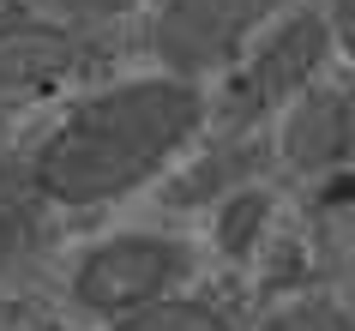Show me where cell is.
Instances as JSON below:
<instances>
[{
  "label": "cell",
  "instance_id": "52a82bcc",
  "mask_svg": "<svg viewBox=\"0 0 355 331\" xmlns=\"http://www.w3.org/2000/svg\"><path fill=\"white\" fill-rule=\"evenodd\" d=\"M265 223H271V199H265V193H253V187L229 193V211H223V223H217L223 253H253V241H259Z\"/></svg>",
  "mask_w": 355,
  "mask_h": 331
},
{
  "label": "cell",
  "instance_id": "7a4b0ae2",
  "mask_svg": "<svg viewBox=\"0 0 355 331\" xmlns=\"http://www.w3.org/2000/svg\"><path fill=\"white\" fill-rule=\"evenodd\" d=\"M277 0H163L150 19V49L163 60V78L193 85L217 73L247 49V37L271 19Z\"/></svg>",
  "mask_w": 355,
  "mask_h": 331
},
{
  "label": "cell",
  "instance_id": "9c48e42d",
  "mask_svg": "<svg viewBox=\"0 0 355 331\" xmlns=\"http://www.w3.org/2000/svg\"><path fill=\"white\" fill-rule=\"evenodd\" d=\"M60 19H73V24H96V19H114V12H127L132 0H49Z\"/></svg>",
  "mask_w": 355,
  "mask_h": 331
},
{
  "label": "cell",
  "instance_id": "277c9868",
  "mask_svg": "<svg viewBox=\"0 0 355 331\" xmlns=\"http://www.w3.org/2000/svg\"><path fill=\"white\" fill-rule=\"evenodd\" d=\"M325 55H331V31H325V19H313V12L283 19V31H271L265 49L253 55V67H247V109L301 96V91H307V78L325 67Z\"/></svg>",
  "mask_w": 355,
  "mask_h": 331
},
{
  "label": "cell",
  "instance_id": "ba28073f",
  "mask_svg": "<svg viewBox=\"0 0 355 331\" xmlns=\"http://www.w3.org/2000/svg\"><path fill=\"white\" fill-rule=\"evenodd\" d=\"M259 331H349V313H343V301L313 295V301H295V307L271 313Z\"/></svg>",
  "mask_w": 355,
  "mask_h": 331
},
{
  "label": "cell",
  "instance_id": "5b68a950",
  "mask_svg": "<svg viewBox=\"0 0 355 331\" xmlns=\"http://www.w3.org/2000/svg\"><path fill=\"white\" fill-rule=\"evenodd\" d=\"M283 157L295 169H337L349 157V91H307L283 121Z\"/></svg>",
  "mask_w": 355,
  "mask_h": 331
},
{
  "label": "cell",
  "instance_id": "3957f363",
  "mask_svg": "<svg viewBox=\"0 0 355 331\" xmlns=\"http://www.w3.org/2000/svg\"><path fill=\"white\" fill-rule=\"evenodd\" d=\"M181 277H187V247L181 241H168V235H114V241H103V247H91V253L78 259L73 295L91 313L127 319V313L163 301Z\"/></svg>",
  "mask_w": 355,
  "mask_h": 331
},
{
  "label": "cell",
  "instance_id": "6da1fadb",
  "mask_svg": "<svg viewBox=\"0 0 355 331\" xmlns=\"http://www.w3.org/2000/svg\"><path fill=\"white\" fill-rule=\"evenodd\" d=\"M199 127V91L181 78H127L85 96L37 151V193L55 205H103L150 181Z\"/></svg>",
  "mask_w": 355,
  "mask_h": 331
},
{
  "label": "cell",
  "instance_id": "8992f818",
  "mask_svg": "<svg viewBox=\"0 0 355 331\" xmlns=\"http://www.w3.org/2000/svg\"><path fill=\"white\" fill-rule=\"evenodd\" d=\"M114 331H229V319L217 307H205V301H175V295H163V301L114 319Z\"/></svg>",
  "mask_w": 355,
  "mask_h": 331
}]
</instances>
